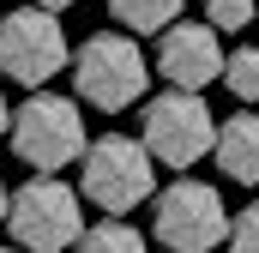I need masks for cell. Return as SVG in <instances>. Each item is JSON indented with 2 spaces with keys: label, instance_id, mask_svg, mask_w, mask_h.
<instances>
[{
  "label": "cell",
  "instance_id": "cell-1",
  "mask_svg": "<svg viewBox=\"0 0 259 253\" xmlns=\"http://www.w3.org/2000/svg\"><path fill=\"white\" fill-rule=\"evenodd\" d=\"M66 66H72L78 103H91V109H103V115L133 109V103L145 97V85H151V61L139 55V43H133L127 30H97V36H84Z\"/></svg>",
  "mask_w": 259,
  "mask_h": 253
},
{
  "label": "cell",
  "instance_id": "cell-2",
  "mask_svg": "<svg viewBox=\"0 0 259 253\" xmlns=\"http://www.w3.org/2000/svg\"><path fill=\"white\" fill-rule=\"evenodd\" d=\"M78 193L97 205V211H109V217H121V211H139L151 193H157V157L145 151V139H127V133H103L97 145H84L78 151Z\"/></svg>",
  "mask_w": 259,
  "mask_h": 253
},
{
  "label": "cell",
  "instance_id": "cell-3",
  "mask_svg": "<svg viewBox=\"0 0 259 253\" xmlns=\"http://www.w3.org/2000/svg\"><path fill=\"white\" fill-rule=\"evenodd\" d=\"M6 139H12L18 163H30L36 175H55V169H66V163H78V151L91 145V139H84V115H78V103H72V97H55L49 85L30 91V97L12 109Z\"/></svg>",
  "mask_w": 259,
  "mask_h": 253
},
{
  "label": "cell",
  "instance_id": "cell-4",
  "mask_svg": "<svg viewBox=\"0 0 259 253\" xmlns=\"http://www.w3.org/2000/svg\"><path fill=\"white\" fill-rule=\"evenodd\" d=\"M6 229L24 253H66L84 235V205L78 193L55 181V175H36L18 193H6Z\"/></svg>",
  "mask_w": 259,
  "mask_h": 253
},
{
  "label": "cell",
  "instance_id": "cell-5",
  "mask_svg": "<svg viewBox=\"0 0 259 253\" xmlns=\"http://www.w3.org/2000/svg\"><path fill=\"white\" fill-rule=\"evenodd\" d=\"M151 229H157V241L169 253H211L229 235V205H223V193L211 181L181 175L163 193H151Z\"/></svg>",
  "mask_w": 259,
  "mask_h": 253
},
{
  "label": "cell",
  "instance_id": "cell-6",
  "mask_svg": "<svg viewBox=\"0 0 259 253\" xmlns=\"http://www.w3.org/2000/svg\"><path fill=\"white\" fill-rule=\"evenodd\" d=\"M145 151L163 163V169H193L199 157H211V139H217V115L205 109L199 91H163L145 103V121H139Z\"/></svg>",
  "mask_w": 259,
  "mask_h": 253
},
{
  "label": "cell",
  "instance_id": "cell-7",
  "mask_svg": "<svg viewBox=\"0 0 259 253\" xmlns=\"http://www.w3.org/2000/svg\"><path fill=\"white\" fill-rule=\"evenodd\" d=\"M72 61V43L61 30V12L49 6H18L0 18V72L24 91H42L55 72H66Z\"/></svg>",
  "mask_w": 259,
  "mask_h": 253
},
{
  "label": "cell",
  "instance_id": "cell-8",
  "mask_svg": "<svg viewBox=\"0 0 259 253\" xmlns=\"http://www.w3.org/2000/svg\"><path fill=\"white\" fill-rule=\"evenodd\" d=\"M157 36V78H169L175 91H205L211 78H223V43L211 24H163Z\"/></svg>",
  "mask_w": 259,
  "mask_h": 253
},
{
  "label": "cell",
  "instance_id": "cell-9",
  "mask_svg": "<svg viewBox=\"0 0 259 253\" xmlns=\"http://www.w3.org/2000/svg\"><path fill=\"white\" fill-rule=\"evenodd\" d=\"M211 157H217V169H223L229 181H241V187H259V115H253V109H241V115L217 121Z\"/></svg>",
  "mask_w": 259,
  "mask_h": 253
},
{
  "label": "cell",
  "instance_id": "cell-10",
  "mask_svg": "<svg viewBox=\"0 0 259 253\" xmlns=\"http://www.w3.org/2000/svg\"><path fill=\"white\" fill-rule=\"evenodd\" d=\"M109 18L127 36H157L163 24L181 18V0H109Z\"/></svg>",
  "mask_w": 259,
  "mask_h": 253
},
{
  "label": "cell",
  "instance_id": "cell-11",
  "mask_svg": "<svg viewBox=\"0 0 259 253\" xmlns=\"http://www.w3.org/2000/svg\"><path fill=\"white\" fill-rule=\"evenodd\" d=\"M78 253H151V241L133 229V223H121V217H109V223H97V229H84L78 241H72Z\"/></svg>",
  "mask_w": 259,
  "mask_h": 253
},
{
  "label": "cell",
  "instance_id": "cell-12",
  "mask_svg": "<svg viewBox=\"0 0 259 253\" xmlns=\"http://www.w3.org/2000/svg\"><path fill=\"white\" fill-rule=\"evenodd\" d=\"M223 85H229V97L259 103V49H235V55H223Z\"/></svg>",
  "mask_w": 259,
  "mask_h": 253
},
{
  "label": "cell",
  "instance_id": "cell-13",
  "mask_svg": "<svg viewBox=\"0 0 259 253\" xmlns=\"http://www.w3.org/2000/svg\"><path fill=\"white\" fill-rule=\"evenodd\" d=\"M205 24L217 36H235V30L259 24V0H205Z\"/></svg>",
  "mask_w": 259,
  "mask_h": 253
},
{
  "label": "cell",
  "instance_id": "cell-14",
  "mask_svg": "<svg viewBox=\"0 0 259 253\" xmlns=\"http://www.w3.org/2000/svg\"><path fill=\"white\" fill-rule=\"evenodd\" d=\"M223 247H229V253H259V199L247 205V211H235V217H229Z\"/></svg>",
  "mask_w": 259,
  "mask_h": 253
},
{
  "label": "cell",
  "instance_id": "cell-15",
  "mask_svg": "<svg viewBox=\"0 0 259 253\" xmlns=\"http://www.w3.org/2000/svg\"><path fill=\"white\" fill-rule=\"evenodd\" d=\"M30 6H49V12H61V6H72V0H30Z\"/></svg>",
  "mask_w": 259,
  "mask_h": 253
},
{
  "label": "cell",
  "instance_id": "cell-16",
  "mask_svg": "<svg viewBox=\"0 0 259 253\" xmlns=\"http://www.w3.org/2000/svg\"><path fill=\"white\" fill-rule=\"evenodd\" d=\"M6 121H12V109H6V97H0V133H6Z\"/></svg>",
  "mask_w": 259,
  "mask_h": 253
},
{
  "label": "cell",
  "instance_id": "cell-17",
  "mask_svg": "<svg viewBox=\"0 0 259 253\" xmlns=\"http://www.w3.org/2000/svg\"><path fill=\"white\" fill-rule=\"evenodd\" d=\"M0 223H6V181H0Z\"/></svg>",
  "mask_w": 259,
  "mask_h": 253
},
{
  "label": "cell",
  "instance_id": "cell-18",
  "mask_svg": "<svg viewBox=\"0 0 259 253\" xmlns=\"http://www.w3.org/2000/svg\"><path fill=\"white\" fill-rule=\"evenodd\" d=\"M0 253H24V247H0Z\"/></svg>",
  "mask_w": 259,
  "mask_h": 253
}]
</instances>
